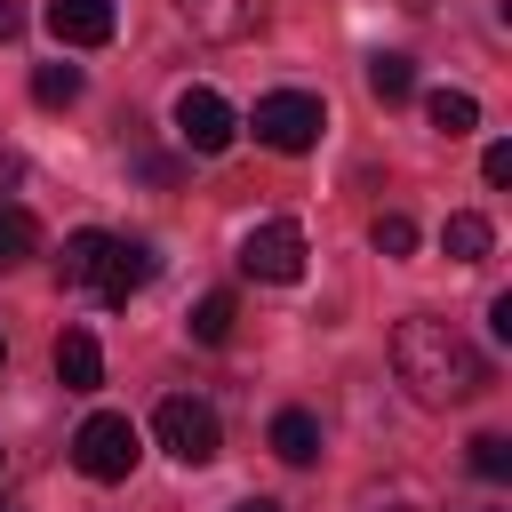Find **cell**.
I'll use <instances>...</instances> for the list:
<instances>
[{
    "mask_svg": "<svg viewBox=\"0 0 512 512\" xmlns=\"http://www.w3.org/2000/svg\"><path fill=\"white\" fill-rule=\"evenodd\" d=\"M392 368H400V384H408L416 408H464V400L488 392L480 344H472L456 320H440V312H408V320L392 328Z\"/></svg>",
    "mask_w": 512,
    "mask_h": 512,
    "instance_id": "1",
    "label": "cell"
},
{
    "mask_svg": "<svg viewBox=\"0 0 512 512\" xmlns=\"http://www.w3.org/2000/svg\"><path fill=\"white\" fill-rule=\"evenodd\" d=\"M248 128H256L264 152H312L320 128H328V112H320V96H304V88H272V96H256Z\"/></svg>",
    "mask_w": 512,
    "mask_h": 512,
    "instance_id": "2",
    "label": "cell"
},
{
    "mask_svg": "<svg viewBox=\"0 0 512 512\" xmlns=\"http://www.w3.org/2000/svg\"><path fill=\"white\" fill-rule=\"evenodd\" d=\"M152 432H160V448H168L176 464H216V448H224V424H216V408H208V400H192V392L160 400Z\"/></svg>",
    "mask_w": 512,
    "mask_h": 512,
    "instance_id": "3",
    "label": "cell"
},
{
    "mask_svg": "<svg viewBox=\"0 0 512 512\" xmlns=\"http://www.w3.org/2000/svg\"><path fill=\"white\" fill-rule=\"evenodd\" d=\"M136 424L128 416H88L80 432H72V464L88 472V480H128L136 472Z\"/></svg>",
    "mask_w": 512,
    "mask_h": 512,
    "instance_id": "4",
    "label": "cell"
},
{
    "mask_svg": "<svg viewBox=\"0 0 512 512\" xmlns=\"http://www.w3.org/2000/svg\"><path fill=\"white\" fill-rule=\"evenodd\" d=\"M240 272H248V280H272V288H288V280H304V232H296L288 216H272V224H256V232L240 240Z\"/></svg>",
    "mask_w": 512,
    "mask_h": 512,
    "instance_id": "5",
    "label": "cell"
},
{
    "mask_svg": "<svg viewBox=\"0 0 512 512\" xmlns=\"http://www.w3.org/2000/svg\"><path fill=\"white\" fill-rule=\"evenodd\" d=\"M232 136H240V120H232V104H224L216 88H184V96H176V144H184V152L208 160V152H224Z\"/></svg>",
    "mask_w": 512,
    "mask_h": 512,
    "instance_id": "6",
    "label": "cell"
},
{
    "mask_svg": "<svg viewBox=\"0 0 512 512\" xmlns=\"http://www.w3.org/2000/svg\"><path fill=\"white\" fill-rule=\"evenodd\" d=\"M176 8H184V24H192L200 40H216V48L256 40V32H264V16H272V0H176Z\"/></svg>",
    "mask_w": 512,
    "mask_h": 512,
    "instance_id": "7",
    "label": "cell"
},
{
    "mask_svg": "<svg viewBox=\"0 0 512 512\" xmlns=\"http://www.w3.org/2000/svg\"><path fill=\"white\" fill-rule=\"evenodd\" d=\"M112 0H48V32L64 40V48H104L112 40Z\"/></svg>",
    "mask_w": 512,
    "mask_h": 512,
    "instance_id": "8",
    "label": "cell"
},
{
    "mask_svg": "<svg viewBox=\"0 0 512 512\" xmlns=\"http://www.w3.org/2000/svg\"><path fill=\"white\" fill-rule=\"evenodd\" d=\"M152 272H160V256H152L144 240H112V264H104L96 296H104V304H128L136 288H152Z\"/></svg>",
    "mask_w": 512,
    "mask_h": 512,
    "instance_id": "9",
    "label": "cell"
},
{
    "mask_svg": "<svg viewBox=\"0 0 512 512\" xmlns=\"http://www.w3.org/2000/svg\"><path fill=\"white\" fill-rule=\"evenodd\" d=\"M104 264H112V232H72L64 240V256H56V272H64V288H88L96 296V280H104Z\"/></svg>",
    "mask_w": 512,
    "mask_h": 512,
    "instance_id": "10",
    "label": "cell"
},
{
    "mask_svg": "<svg viewBox=\"0 0 512 512\" xmlns=\"http://www.w3.org/2000/svg\"><path fill=\"white\" fill-rule=\"evenodd\" d=\"M56 384H64V392H96V384H104V352H96L88 328H64V336H56Z\"/></svg>",
    "mask_w": 512,
    "mask_h": 512,
    "instance_id": "11",
    "label": "cell"
},
{
    "mask_svg": "<svg viewBox=\"0 0 512 512\" xmlns=\"http://www.w3.org/2000/svg\"><path fill=\"white\" fill-rule=\"evenodd\" d=\"M440 248H448V264H480V256L496 248V232H488V216H472V208H456V216L440 224Z\"/></svg>",
    "mask_w": 512,
    "mask_h": 512,
    "instance_id": "12",
    "label": "cell"
},
{
    "mask_svg": "<svg viewBox=\"0 0 512 512\" xmlns=\"http://www.w3.org/2000/svg\"><path fill=\"white\" fill-rule=\"evenodd\" d=\"M272 456H280V464H312V456H320V424H312L304 408H280V416H272Z\"/></svg>",
    "mask_w": 512,
    "mask_h": 512,
    "instance_id": "13",
    "label": "cell"
},
{
    "mask_svg": "<svg viewBox=\"0 0 512 512\" xmlns=\"http://www.w3.org/2000/svg\"><path fill=\"white\" fill-rule=\"evenodd\" d=\"M368 96H376V104H408V96H416V64H408L400 48L368 56Z\"/></svg>",
    "mask_w": 512,
    "mask_h": 512,
    "instance_id": "14",
    "label": "cell"
},
{
    "mask_svg": "<svg viewBox=\"0 0 512 512\" xmlns=\"http://www.w3.org/2000/svg\"><path fill=\"white\" fill-rule=\"evenodd\" d=\"M424 120H432L440 136H472V128H480V104H472L464 88H432V96H424Z\"/></svg>",
    "mask_w": 512,
    "mask_h": 512,
    "instance_id": "15",
    "label": "cell"
},
{
    "mask_svg": "<svg viewBox=\"0 0 512 512\" xmlns=\"http://www.w3.org/2000/svg\"><path fill=\"white\" fill-rule=\"evenodd\" d=\"M232 320H240V304H232L224 288H208V296L192 304V344H224V336H232Z\"/></svg>",
    "mask_w": 512,
    "mask_h": 512,
    "instance_id": "16",
    "label": "cell"
},
{
    "mask_svg": "<svg viewBox=\"0 0 512 512\" xmlns=\"http://www.w3.org/2000/svg\"><path fill=\"white\" fill-rule=\"evenodd\" d=\"M32 104H48V112L80 104V64H40L32 72Z\"/></svg>",
    "mask_w": 512,
    "mask_h": 512,
    "instance_id": "17",
    "label": "cell"
},
{
    "mask_svg": "<svg viewBox=\"0 0 512 512\" xmlns=\"http://www.w3.org/2000/svg\"><path fill=\"white\" fill-rule=\"evenodd\" d=\"M32 248H40L32 216H24V208H0V272H16V264H24Z\"/></svg>",
    "mask_w": 512,
    "mask_h": 512,
    "instance_id": "18",
    "label": "cell"
},
{
    "mask_svg": "<svg viewBox=\"0 0 512 512\" xmlns=\"http://www.w3.org/2000/svg\"><path fill=\"white\" fill-rule=\"evenodd\" d=\"M368 240H376V256H408V248H416V224H408L400 208H384V216L368 224Z\"/></svg>",
    "mask_w": 512,
    "mask_h": 512,
    "instance_id": "19",
    "label": "cell"
},
{
    "mask_svg": "<svg viewBox=\"0 0 512 512\" xmlns=\"http://www.w3.org/2000/svg\"><path fill=\"white\" fill-rule=\"evenodd\" d=\"M472 472H480V480H504V472H512V448H504L496 432H480V440H472Z\"/></svg>",
    "mask_w": 512,
    "mask_h": 512,
    "instance_id": "20",
    "label": "cell"
},
{
    "mask_svg": "<svg viewBox=\"0 0 512 512\" xmlns=\"http://www.w3.org/2000/svg\"><path fill=\"white\" fill-rule=\"evenodd\" d=\"M480 176H488V184H512V144H488V152H480Z\"/></svg>",
    "mask_w": 512,
    "mask_h": 512,
    "instance_id": "21",
    "label": "cell"
},
{
    "mask_svg": "<svg viewBox=\"0 0 512 512\" xmlns=\"http://www.w3.org/2000/svg\"><path fill=\"white\" fill-rule=\"evenodd\" d=\"M16 32H24V8H16V0H0V40H16Z\"/></svg>",
    "mask_w": 512,
    "mask_h": 512,
    "instance_id": "22",
    "label": "cell"
},
{
    "mask_svg": "<svg viewBox=\"0 0 512 512\" xmlns=\"http://www.w3.org/2000/svg\"><path fill=\"white\" fill-rule=\"evenodd\" d=\"M16 176H24V160H16V152H0V192H8Z\"/></svg>",
    "mask_w": 512,
    "mask_h": 512,
    "instance_id": "23",
    "label": "cell"
},
{
    "mask_svg": "<svg viewBox=\"0 0 512 512\" xmlns=\"http://www.w3.org/2000/svg\"><path fill=\"white\" fill-rule=\"evenodd\" d=\"M232 512H280V504H272V496H240Z\"/></svg>",
    "mask_w": 512,
    "mask_h": 512,
    "instance_id": "24",
    "label": "cell"
},
{
    "mask_svg": "<svg viewBox=\"0 0 512 512\" xmlns=\"http://www.w3.org/2000/svg\"><path fill=\"white\" fill-rule=\"evenodd\" d=\"M0 360H8V344H0Z\"/></svg>",
    "mask_w": 512,
    "mask_h": 512,
    "instance_id": "25",
    "label": "cell"
}]
</instances>
